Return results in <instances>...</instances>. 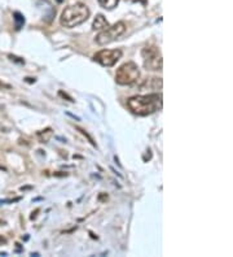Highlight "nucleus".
Returning a JSON list of instances; mask_svg holds the SVG:
<instances>
[{
    "instance_id": "f257e3e1",
    "label": "nucleus",
    "mask_w": 233,
    "mask_h": 257,
    "mask_svg": "<svg viewBox=\"0 0 233 257\" xmlns=\"http://www.w3.org/2000/svg\"><path fill=\"white\" fill-rule=\"evenodd\" d=\"M127 107L137 116H148L152 113L161 110L163 107L161 94L137 95L130 97L127 100Z\"/></svg>"
},
{
    "instance_id": "f03ea898",
    "label": "nucleus",
    "mask_w": 233,
    "mask_h": 257,
    "mask_svg": "<svg viewBox=\"0 0 233 257\" xmlns=\"http://www.w3.org/2000/svg\"><path fill=\"white\" fill-rule=\"evenodd\" d=\"M88 17H90L88 7L83 3H77L66 7L64 12H62L61 17H60V22H61L62 26L72 29L81 25L84 21H87Z\"/></svg>"
},
{
    "instance_id": "7ed1b4c3",
    "label": "nucleus",
    "mask_w": 233,
    "mask_h": 257,
    "mask_svg": "<svg viewBox=\"0 0 233 257\" xmlns=\"http://www.w3.org/2000/svg\"><path fill=\"white\" fill-rule=\"evenodd\" d=\"M139 66L132 63V61H130V63H126L119 66L117 73H115V82L121 86H130L135 83L139 79Z\"/></svg>"
},
{
    "instance_id": "20e7f679",
    "label": "nucleus",
    "mask_w": 233,
    "mask_h": 257,
    "mask_svg": "<svg viewBox=\"0 0 233 257\" xmlns=\"http://www.w3.org/2000/svg\"><path fill=\"white\" fill-rule=\"evenodd\" d=\"M141 56L146 70H162L163 60H162L161 51L157 46H146L141 52Z\"/></svg>"
},
{
    "instance_id": "39448f33",
    "label": "nucleus",
    "mask_w": 233,
    "mask_h": 257,
    "mask_svg": "<svg viewBox=\"0 0 233 257\" xmlns=\"http://www.w3.org/2000/svg\"><path fill=\"white\" fill-rule=\"evenodd\" d=\"M126 32V24L122 21L117 22L113 26H109L105 30L100 32L96 37V43L100 46H105V44L112 43L115 39H118L123 33Z\"/></svg>"
},
{
    "instance_id": "423d86ee",
    "label": "nucleus",
    "mask_w": 233,
    "mask_h": 257,
    "mask_svg": "<svg viewBox=\"0 0 233 257\" xmlns=\"http://www.w3.org/2000/svg\"><path fill=\"white\" fill-rule=\"evenodd\" d=\"M122 57V51L121 50H103L97 52L93 60L99 63L100 65L106 66V68H110V66H114L117 64L119 59Z\"/></svg>"
},
{
    "instance_id": "0eeeda50",
    "label": "nucleus",
    "mask_w": 233,
    "mask_h": 257,
    "mask_svg": "<svg viewBox=\"0 0 233 257\" xmlns=\"http://www.w3.org/2000/svg\"><path fill=\"white\" fill-rule=\"evenodd\" d=\"M109 26L110 25H109L108 20H106L103 15H97L96 19L93 20L92 29L95 30V32H103V30H105V29L109 28Z\"/></svg>"
},
{
    "instance_id": "6e6552de",
    "label": "nucleus",
    "mask_w": 233,
    "mask_h": 257,
    "mask_svg": "<svg viewBox=\"0 0 233 257\" xmlns=\"http://www.w3.org/2000/svg\"><path fill=\"white\" fill-rule=\"evenodd\" d=\"M141 88L148 87L152 88V90H158V88H162V79L161 78H149L148 81H145L143 85L140 86Z\"/></svg>"
},
{
    "instance_id": "1a4fd4ad",
    "label": "nucleus",
    "mask_w": 233,
    "mask_h": 257,
    "mask_svg": "<svg viewBox=\"0 0 233 257\" xmlns=\"http://www.w3.org/2000/svg\"><path fill=\"white\" fill-rule=\"evenodd\" d=\"M52 135H53L52 128L48 127V128H46V130H42V132L38 133V138H39L41 143H47V142L52 138Z\"/></svg>"
},
{
    "instance_id": "9d476101",
    "label": "nucleus",
    "mask_w": 233,
    "mask_h": 257,
    "mask_svg": "<svg viewBox=\"0 0 233 257\" xmlns=\"http://www.w3.org/2000/svg\"><path fill=\"white\" fill-rule=\"evenodd\" d=\"M13 20H15V28L16 30H21L25 25V17L22 16L20 12L13 13Z\"/></svg>"
},
{
    "instance_id": "9b49d317",
    "label": "nucleus",
    "mask_w": 233,
    "mask_h": 257,
    "mask_svg": "<svg viewBox=\"0 0 233 257\" xmlns=\"http://www.w3.org/2000/svg\"><path fill=\"white\" fill-rule=\"evenodd\" d=\"M119 0H99L100 6L105 8V10H113L115 7L118 6Z\"/></svg>"
},
{
    "instance_id": "f8f14e48",
    "label": "nucleus",
    "mask_w": 233,
    "mask_h": 257,
    "mask_svg": "<svg viewBox=\"0 0 233 257\" xmlns=\"http://www.w3.org/2000/svg\"><path fill=\"white\" fill-rule=\"evenodd\" d=\"M77 130H79V132H81V133H82V134H83V135H84V137H86V138H87V139H88V141H90V143H91V145H92V146H95V147H96V143H95V142H93V139H92V138H91V137H90V135H88V134H87V133L84 132L83 128H81V127H77Z\"/></svg>"
},
{
    "instance_id": "ddd939ff",
    "label": "nucleus",
    "mask_w": 233,
    "mask_h": 257,
    "mask_svg": "<svg viewBox=\"0 0 233 257\" xmlns=\"http://www.w3.org/2000/svg\"><path fill=\"white\" fill-rule=\"evenodd\" d=\"M10 57L11 60H12V61H16V63H19V64H25V61H24V60L22 59H20V57H17V56H13V55H10Z\"/></svg>"
},
{
    "instance_id": "4468645a",
    "label": "nucleus",
    "mask_w": 233,
    "mask_h": 257,
    "mask_svg": "<svg viewBox=\"0 0 233 257\" xmlns=\"http://www.w3.org/2000/svg\"><path fill=\"white\" fill-rule=\"evenodd\" d=\"M128 2H137V3L144 4V6H145V4H146V0H128Z\"/></svg>"
},
{
    "instance_id": "2eb2a0df",
    "label": "nucleus",
    "mask_w": 233,
    "mask_h": 257,
    "mask_svg": "<svg viewBox=\"0 0 233 257\" xmlns=\"http://www.w3.org/2000/svg\"><path fill=\"white\" fill-rule=\"evenodd\" d=\"M0 87H6V88H10L11 86L10 85H7V83H4V82L0 81Z\"/></svg>"
},
{
    "instance_id": "dca6fc26",
    "label": "nucleus",
    "mask_w": 233,
    "mask_h": 257,
    "mask_svg": "<svg viewBox=\"0 0 233 257\" xmlns=\"http://www.w3.org/2000/svg\"><path fill=\"white\" fill-rule=\"evenodd\" d=\"M6 241H7V240L3 238V236H0V243H6Z\"/></svg>"
},
{
    "instance_id": "f3484780",
    "label": "nucleus",
    "mask_w": 233,
    "mask_h": 257,
    "mask_svg": "<svg viewBox=\"0 0 233 257\" xmlns=\"http://www.w3.org/2000/svg\"><path fill=\"white\" fill-rule=\"evenodd\" d=\"M57 2H59V3H62V0H57Z\"/></svg>"
}]
</instances>
